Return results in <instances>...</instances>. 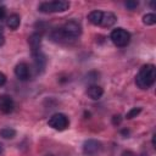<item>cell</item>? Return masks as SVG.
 I'll return each instance as SVG.
<instances>
[{
    "instance_id": "1",
    "label": "cell",
    "mask_w": 156,
    "mask_h": 156,
    "mask_svg": "<svg viewBox=\"0 0 156 156\" xmlns=\"http://www.w3.org/2000/svg\"><path fill=\"white\" fill-rule=\"evenodd\" d=\"M156 79V68L154 65L147 63L141 66L138 74L135 76V84L140 89H149Z\"/></svg>"
},
{
    "instance_id": "2",
    "label": "cell",
    "mask_w": 156,
    "mask_h": 156,
    "mask_svg": "<svg viewBox=\"0 0 156 156\" xmlns=\"http://www.w3.org/2000/svg\"><path fill=\"white\" fill-rule=\"evenodd\" d=\"M69 2L63 0H55V1H45L38 6V10L43 13H52V12H63L68 10Z\"/></svg>"
},
{
    "instance_id": "3",
    "label": "cell",
    "mask_w": 156,
    "mask_h": 156,
    "mask_svg": "<svg viewBox=\"0 0 156 156\" xmlns=\"http://www.w3.org/2000/svg\"><path fill=\"white\" fill-rule=\"evenodd\" d=\"M110 38H111L112 43L116 46H118V48H124L130 41V34H129V32H127L123 28H116V29H113L111 32V34H110Z\"/></svg>"
},
{
    "instance_id": "4",
    "label": "cell",
    "mask_w": 156,
    "mask_h": 156,
    "mask_svg": "<svg viewBox=\"0 0 156 156\" xmlns=\"http://www.w3.org/2000/svg\"><path fill=\"white\" fill-rule=\"evenodd\" d=\"M62 30L66 37L72 41L82 34V26L77 21H68L62 26Z\"/></svg>"
},
{
    "instance_id": "5",
    "label": "cell",
    "mask_w": 156,
    "mask_h": 156,
    "mask_svg": "<svg viewBox=\"0 0 156 156\" xmlns=\"http://www.w3.org/2000/svg\"><path fill=\"white\" fill-rule=\"evenodd\" d=\"M48 124L56 130H65L68 127L69 121L65 113H55L49 118Z\"/></svg>"
},
{
    "instance_id": "6",
    "label": "cell",
    "mask_w": 156,
    "mask_h": 156,
    "mask_svg": "<svg viewBox=\"0 0 156 156\" xmlns=\"http://www.w3.org/2000/svg\"><path fill=\"white\" fill-rule=\"evenodd\" d=\"M101 149H102L101 143L95 139H88L83 144V154L85 156H96L98 154H100Z\"/></svg>"
},
{
    "instance_id": "7",
    "label": "cell",
    "mask_w": 156,
    "mask_h": 156,
    "mask_svg": "<svg viewBox=\"0 0 156 156\" xmlns=\"http://www.w3.org/2000/svg\"><path fill=\"white\" fill-rule=\"evenodd\" d=\"M15 74L20 80H27L30 76V69L29 66L26 62H20L15 67Z\"/></svg>"
},
{
    "instance_id": "8",
    "label": "cell",
    "mask_w": 156,
    "mask_h": 156,
    "mask_svg": "<svg viewBox=\"0 0 156 156\" xmlns=\"http://www.w3.org/2000/svg\"><path fill=\"white\" fill-rule=\"evenodd\" d=\"M15 107V102L11 96L9 95H0V111L4 113H10L12 112Z\"/></svg>"
},
{
    "instance_id": "9",
    "label": "cell",
    "mask_w": 156,
    "mask_h": 156,
    "mask_svg": "<svg viewBox=\"0 0 156 156\" xmlns=\"http://www.w3.org/2000/svg\"><path fill=\"white\" fill-rule=\"evenodd\" d=\"M33 55V61H34V66L37 68V72H43L44 68H45V65H46V57L45 55L39 50V51H35V52H32Z\"/></svg>"
},
{
    "instance_id": "10",
    "label": "cell",
    "mask_w": 156,
    "mask_h": 156,
    "mask_svg": "<svg viewBox=\"0 0 156 156\" xmlns=\"http://www.w3.org/2000/svg\"><path fill=\"white\" fill-rule=\"evenodd\" d=\"M41 32H34L29 38H28V43H29V46L32 49V52H35V51H39L40 50V45H41Z\"/></svg>"
},
{
    "instance_id": "11",
    "label": "cell",
    "mask_w": 156,
    "mask_h": 156,
    "mask_svg": "<svg viewBox=\"0 0 156 156\" xmlns=\"http://www.w3.org/2000/svg\"><path fill=\"white\" fill-rule=\"evenodd\" d=\"M117 21V17L115 13L112 12H104L102 11V17H101V22H100V26L101 27H105V28H108V27H112Z\"/></svg>"
},
{
    "instance_id": "12",
    "label": "cell",
    "mask_w": 156,
    "mask_h": 156,
    "mask_svg": "<svg viewBox=\"0 0 156 156\" xmlns=\"http://www.w3.org/2000/svg\"><path fill=\"white\" fill-rule=\"evenodd\" d=\"M50 38L55 43H68V41H71L66 37V34L63 33L62 28H55V29H52L51 33H50Z\"/></svg>"
},
{
    "instance_id": "13",
    "label": "cell",
    "mask_w": 156,
    "mask_h": 156,
    "mask_svg": "<svg viewBox=\"0 0 156 156\" xmlns=\"http://www.w3.org/2000/svg\"><path fill=\"white\" fill-rule=\"evenodd\" d=\"M87 94H88V96H89L90 99H93V100H98V99H100V98L102 96V94H104V89H102L100 85H95V84H93V85H89V87H88Z\"/></svg>"
},
{
    "instance_id": "14",
    "label": "cell",
    "mask_w": 156,
    "mask_h": 156,
    "mask_svg": "<svg viewBox=\"0 0 156 156\" xmlns=\"http://www.w3.org/2000/svg\"><path fill=\"white\" fill-rule=\"evenodd\" d=\"M6 24H7V27H9L10 29L15 30V29H17V28L20 27V24H21V17H20L17 13H12V15H10V16L7 17Z\"/></svg>"
},
{
    "instance_id": "15",
    "label": "cell",
    "mask_w": 156,
    "mask_h": 156,
    "mask_svg": "<svg viewBox=\"0 0 156 156\" xmlns=\"http://www.w3.org/2000/svg\"><path fill=\"white\" fill-rule=\"evenodd\" d=\"M101 17H102V11H100V10H94V11H91V12L88 15L89 22H90L91 24H94V26H100Z\"/></svg>"
},
{
    "instance_id": "16",
    "label": "cell",
    "mask_w": 156,
    "mask_h": 156,
    "mask_svg": "<svg viewBox=\"0 0 156 156\" xmlns=\"http://www.w3.org/2000/svg\"><path fill=\"white\" fill-rule=\"evenodd\" d=\"M16 135V130L12 128H2L0 129V136L5 138V139H12Z\"/></svg>"
},
{
    "instance_id": "17",
    "label": "cell",
    "mask_w": 156,
    "mask_h": 156,
    "mask_svg": "<svg viewBox=\"0 0 156 156\" xmlns=\"http://www.w3.org/2000/svg\"><path fill=\"white\" fill-rule=\"evenodd\" d=\"M143 23L146 26H154L156 23V16L154 13H146L143 17Z\"/></svg>"
},
{
    "instance_id": "18",
    "label": "cell",
    "mask_w": 156,
    "mask_h": 156,
    "mask_svg": "<svg viewBox=\"0 0 156 156\" xmlns=\"http://www.w3.org/2000/svg\"><path fill=\"white\" fill-rule=\"evenodd\" d=\"M141 112V107H133L129 112H127V115H126V118L127 119H132V118H134V117H136L139 113Z\"/></svg>"
},
{
    "instance_id": "19",
    "label": "cell",
    "mask_w": 156,
    "mask_h": 156,
    "mask_svg": "<svg viewBox=\"0 0 156 156\" xmlns=\"http://www.w3.org/2000/svg\"><path fill=\"white\" fill-rule=\"evenodd\" d=\"M124 5H126L127 9H129V10H134V9L138 7L139 2H138V1H134V0H129V1H126Z\"/></svg>"
},
{
    "instance_id": "20",
    "label": "cell",
    "mask_w": 156,
    "mask_h": 156,
    "mask_svg": "<svg viewBox=\"0 0 156 156\" xmlns=\"http://www.w3.org/2000/svg\"><path fill=\"white\" fill-rule=\"evenodd\" d=\"M121 122H122L121 115H115V116L112 117V123H113V126H118Z\"/></svg>"
},
{
    "instance_id": "21",
    "label": "cell",
    "mask_w": 156,
    "mask_h": 156,
    "mask_svg": "<svg viewBox=\"0 0 156 156\" xmlns=\"http://www.w3.org/2000/svg\"><path fill=\"white\" fill-rule=\"evenodd\" d=\"M5 83H6V76L2 72H0V87H2Z\"/></svg>"
},
{
    "instance_id": "22",
    "label": "cell",
    "mask_w": 156,
    "mask_h": 156,
    "mask_svg": "<svg viewBox=\"0 0 156 156\" xmlns=\"http://www.w3.org/2000/svg\"><path fill=\"white\" fill-rule=\"evenodd\" d=\"M121 156H136V154H134V152L130 151V150H127V151H123Z\"/></svg>"
},
{
    "instance_id": "23",
    "label": "cell",
    "mask_w": 156,
    "mask_h": 156,
    "mask_svg": "<svg viewBox=\"0 0 156 156\" xmlns=\"http://www.w3.org/2000/svg\"><path fill=\"white\" fill-rule=\"evenodd\" d=\"M4 43H5V35H4L2 29L0 28V46H1V45H4Z\"/></svg>"
},
{
    "instance_id": "24",
    "label": "cell",
    "mask_w": 156,
    "mask_h": 156,
    "mask_svg": "<svg viewBox=\"0 0 156 156\" xmlns=\"http://www.w3.org/2000/svg\"><path fill=\"white\" fill-rule=\"evenodd\" d=\"M4 17H5V7L0 6V21H1Z\"/></svg>"
},
{
    "instance_id": "25",
    "label": "cell",
    "mask_w": 156,
    "mask_h": 156,
    "mask_svg": "<svg viewBox=\"0 0 156 156\" xmlns=\"http://www.w3.org/2000/svg\"><path fill=\"white\" fill-rule=\"evenodd\" d=\"M2 151H4V147H2V145H1V143H0V155L2 154Z\"/></svg>"
}]
</instances>
